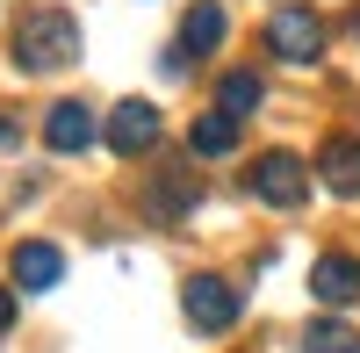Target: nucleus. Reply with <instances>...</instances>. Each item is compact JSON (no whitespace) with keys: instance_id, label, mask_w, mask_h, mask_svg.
<instances>
[{"instance_id":"17","label":"nucleus","mask_w":360,"mask_h":353,"mask_svg":"<svg viewBox=\"0 0 360 353\" xmlns=\"http://www.w3.org/2000/svg\"><path fill=\"white\" fill-rule=\"evenodd\" d=\"M353 37H360V8H353Z\"/></svg>"},{"instance_id":"4","label":"nucleus","mask_w":360,"mask_h":353,"mask_svg":"<svg viewBox=\"0 0 360 353\" xmlns=\"http://www.w3.org/2000/svg\"><path fill=\"white\" fill-rule=\"evenodd\" d=\"M180 310H188V325H195L202 339H217V332H231V325H238L245 296H238L224 274H195L188 288H180Z\"/></svg>"},{"instance_id":"1","label":"nucleus","mask_w":360,"mask_h":353,"mask_svg":"<svg viewBox=\"0 0 360 353\" xmlns=\"http://www.w3.org/2000/svg\"><path fill=\"white\" fill-rule=\"evenodd\" d=\"M15 65L22 72H65V65H79V22L65 15V8H29V15H15Z\"/></svg>"},{"instance_id":"6","label":"nucleus","mask_w":360,"mask_h":353,"mask_svg":"<svg viewBox=\"0 0 360 353\" xmlns=\"http://www.w3.org/2000/svg\"><path fill=\"white\" fill-rule=\"evenodd\" d=\"M310 296L324 310H353L360 303V259L353 252H324L317 267H310Z\"/></svg>"},{"instance_id":"16","label":"nucleus","mask_w":360,"mask_h":353,"mask_svg":"<svg viewBox=\"0 0 360 353\" xmlns=\"http://www.w3.org/2000/svg\"><path fill=\"white\" fill-rule=\"evenodd\" d=\"M15 332V288H0V339Z\"/></svg>"},{"instance_id":"7","label":"nucleus","mask_w":360,"mask_h":353,"mask_svg":"<svg viewBox=\"0 0 360 353\" xmlns=\"http://www.w3.org/2000/svg\"><path fill=\"white\" fill-rule=\"evenodd\" d=\"M44 144H51V152H86V144H94V108H86V101H51Z\"/></svg>"},{"instance_id":"14","label":"nucleus","mask_w":360,"mask_h":353,"mask_svg":"<svg viewBox=\"0 0 360 353\" xmlns=\"http://www.w3.org/2000/svg\"><path fill=\"white\" fill-rule=\"evenodd\" d=\"M303 353H360V332L339 325V317H317V325L303 332Z\"/></svg>"},{"instance_id":"5","label":"nucleus","mask_w":360,"mask_h":353,"mask_svg":"<svg viewBox=\"0 0 360 353\" xmlns=\"http://www.w3.org/2000/svg\"><path fill=\"white\" fill-rule=\"evenodd\" d=\"M159 123H166V115L152 108V101H115L108 108V123H101V137H108V152H123V159H144V152H152V144H159Z\"/></svg>"},{"instance_id":"2","label":"nucleus","mask_w":360,"mask_h":353,"mask_svg":"<svg viewBox=\"0 0 360 353\" xmlns=\"http://www.w3.org/2000/svg\"><path fill=\"white\" fill-rule=\"evenodd\" d=\"M245 188H252V202H266V210H303L310 166L295 159V152H259V159L245 166Z\"/></svg>"},{"instance_id":"13","label":"nucleus","mask_w":360,"mask_h":353,"mask_svg":"<svg viewBox=\"0 0 360 353\" xmlns=\"http://www.w3.org/2000/svg\"><path fill=\"white\" fill-rule=\"evenodd\" d=\"M259 101H266L259 72H245V65H238V72H224V86H217V108H224V115H238V123H245Z\"/></svg>"},{"instance_id":"11","label":"nucleus","mask_w":360,"mask_h":353,"mask_svg":"<svg viewBox=\"0 0 360 353\" xmlns=\"http://www.w3.org/2000/svg\"><path fill=\"white\" fill-rule=\"evenodd\" d=\"M188 152H195V159H224V152H238V115H224V108L195 115V123H188Z\"/></svg>"},{"instance_id":"8","label":"nucleus","mask_w":360,"mask_h":353,"mask_svg":"<svg viewBox=\"0 0 360 353\" xmlns=\"http://www.w3.org/2000/svg\"><path fill=\"white\" fill-rule=\"evenodd\" d=\"M317 181L332 188V195H360V137H324V152H317Z\"/></svg>"},{"instance_id":"15","label":"nucleus","mask_w":360,"mask_h":353,"mask_svg":"<svg viewBox=\"0 0 360 353\" xmlns=\"http://www.w3.org/2000/svg\"><path fill=\"white\" fill-rule=\"evenodd\" d=\"M15 144H22V123H15L8 108H0V152H15Z\"/></svg>"},{"instance_id":"3","label":"nucleus","mask_w":360,"mask_h":353,"mask_svg":"<svg viewBox=\"0 0 360 353\" xmlns=\"http://www.w3.org/2000/svg\"><path fill=\"white\" fill-rule=\"evenodd\" d=\"M324 37H332V29H324L317 8H274V15H266V51H274L281 65H317Z\"/></svg>"},{"instance_id":"10","label":"nucleus","mask_w":360,"mask_h":353,"mask_svg":"<svg viewBox=\"0 0 360 353\" xmlns=\"http://www.w3.org/2000/svg\"><path fill=\"white\" fill-rule=\"evenodd\" d=\"M58 274H65V252H58V245H44V238L15 245V288L44 296V288H58Z\"/></svg>"},{"instance_id":"12","label":"nucleus","mask_w":360,"mask_h":353,"mask_svg":"<svg viewBox=\"0 0 360 353\" xmlns=\"http://www.w3.org/2000/svg\"><path fill=\"white\" fill-rule=\"evenodd\" d=\"M188 202H195V181H188V173H159V181L144 188V217L173 224V217H188Z\"/></svg>"},{"instance_id":"9","label":"nucleus","mask_w":360,"mask_h":353,"mask_svg":"<svg viewBox=\"0 0 360 353\" xmlns=\"http://www.w3.org/2000/svg\"><path fill=\"white\" fill-rule=\"evenodd\" d=\"M224 37H231V15L217 8V0L188 8V22H180V51H188V65H195V58H209V51H224Z\"/></svg>"}]
</instances>
